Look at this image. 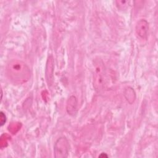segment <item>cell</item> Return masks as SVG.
Returning <instances> with one entry per match:
<instances>
[{"label":"cell","mask_w":158,"mask_h":158,"mask_svg":"<svg viewBox=\"0 0 158 158\" xmlns=\"http://www.w3.org/2000/svg\"><path fill=\"white\" fill-rule=\"evenodd\" d=\"M149 23L145 19H140L136 23L135 31L137 35L143 40H146L148 36Z\"/></svg>","instance_id":"cell-5"},{"label":"cell","mask_w":158,"mask_h":158,"mask_svg":"<svg viewBox=\"0 0 158 158\" xmlns=\"http://www.w3.org/2000/svg\"><path fill=\"white\" fill-rule=\"evenodd\" d=\"M54 60L52 56H49L46 65L45 75L47 83L48 86L52 85L54 80Z\"/></svg>","instance_id":"cell-4"},{"label":"cell","mask_w":158,"mask_h":158,"mask_svg":"<svg viewBox=\"0 0 158 158\" xmlns=\"http://www.w3.org/2000/svg\"><path fill=\"white\" fill-rule=\"evenodd\" d=\"M77 99L74 96H70L66 103V110L69 115L73 116L78 111Z\"/></svg>","instance_id":"cell-6"},{"label":"cell","mask_w":158,"mask_h":158,"mask_svg":"<svg viewBox=\"0 0 158 158\" xmlns=\"http://www.w3.org/2000/svg\"><path fill=\"white\" fill-rule=\"evenodd\" d=\"M123 94L126 100L130 104H132L135 101L136 98V93L132 88L127 87L125 89Z\"/></svg>","instance_id":"cell-7"},{"label":"cell","mask_w":158,"mask_h":158,"mask_svg":"<svg viewBox=\"0 0 158 158\" xmlns=\"http://www.w3.org/2000/svg\"><path fill=\"white\" fill-rule=\"evenodd\" d=\"M99 157H107V155L106 154V153H101L99 156Z\"/></svg>","instance_id":"cell-10"},{"label":"cell","mask_w":158,"mask_h":158,"mask_svg":"<svg viewBox=\"0 0 158 158\" xmlns=\"http://www.w3.org/2000/svg\"><path fill=\"white\" fill-rule=\"evenodd\" d=\"M70 144L65 137H60L55 142L54 146V155L56 158H65L68 157Z\"/></svg>","instance_id":"cell-3"},{"label":"cell","mask_w":158,"mask_h":158,"mask_svg":"<svg viewBox=\"0 0 158 158\" xmlns=\"http://www.w3.org/2000/svg\"><path fill=\"white\" fill-rule=\"evenodd\" d=\"M6 122V116L1 111L0 112V123H1V126H2Z\"/></svg>","instance_id":"cell-9"},{"label":"cell","mask_w":158,"mask_h":158,"mask_svg":"<svg viewBox=\"0 0 158 158\" xmlns=\"http://www.w3.org/2000/svg\"><path fill=\"white\" fill-rule=\"evenodd\" d=\"M6 73L9 78L15 83L23 84L30 78L28 66L21 60H13L6 67Z\"/></svg>","instance_id":"cell-1"},{"label":"cell","mask_w":158,"mask_h":158,"mask_svg":"<svg viewBox=\"0 0 158 158\" xmlns=\"http://www.w3.org/2000/svg\"><path fill=\"white\" fill-rule=\"evenodd\" d=\"M116 4L118 6V7L119 9H124L123 6H127L129 4V1H116Z\"/></svg>","instance_id":"cell-8"},{"label":"cell","mask_w":158,"mask_h":158,"mask_svg":"<svg viewBox=\"0 0 158 158\" xmlns=\"http://www.w3.org/2000/svg\"><path fill=\"white\" fill-rule=\"evenodd\" d=\"M106 81V68L101 59H95L94 61L93 86L98 92L102 91L104 87Z\"/></svg>","instance_id":"cell-2"}]
</instances>
